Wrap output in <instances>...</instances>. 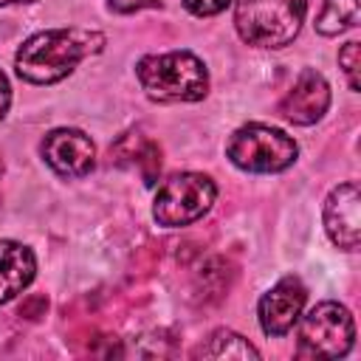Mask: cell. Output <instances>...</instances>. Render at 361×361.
<instances>
[{
    "mask_svg": "<svg viewBox=\"0 0 361 361\" xmlns=\"http://www.w3.org/2000/svg\"><path fill=\"white\" fill-rule=\"evenodd\" d=\"M104 45L107 37L93 28H48L17 48L14 68L17 76L31 85H54L71 76L82 59L102 54Z\"/></svg>",
    "mask_w": 361,
    "mask_h": 361,
    "instance_id": "6da1fadb",
    "label": "cell"
},
{
    "mask_svg": "<svg viewBox=\"0 0 361 361\" xmlns=\"http://www.w3.org/2000/svg\"><path fill=\"white\" fill-rule=\"evenodd\" d=\"M135 76L141 90L161 104L200 102L209 93V71L192 51L149 54L135 62Z\"/></svg>",
    "mask_w": 361,
    "mask_h": 361,
    "instance_id": "7a4b0ae2",
    "label": "cell"
},
{
    "mask_svg": "<svg viewBox=\"0 0 361 361\" xmlns=\"http://www.w3.org/2000/svg\"><path fill=\"white\" fill-rule=\"evenodd\" d=\"M307 0H234V25L254 48H285L305 23Z\"/></svg>",
    "mask_w": 361,
    "mask_h": 361,
    "instance_id": "3957f363",
    "label": "cell"
},
{
    "mask_svg": "<svg viewBox=\"0 0 361 361\" xmlns=\"http://www.w3.org/2000/svg\"><path fill=\"white\" fill-rule=\"evenodd\" d=\"M296 141L285 130L268 124H243L226 141V158L243 172H282L296 161Z\"/></svg>",
    "mask_w": 361,
    "mask_h": 361,
    "instance_id": "277c9868",
    "label": "cell"
},
{
    "mask_svg": "<svg viewBox=\"0 0 361 361\" xmlns=\"http://www.w3.org/2000/svg\"><path fill=\"white\" fill-rule=\"evenodd\" d=\"M217 197V186L203 172H178L158 186L152 217L158 226L178 228L200 220Z\"/></svg>",
    "mask_w": 361,
    "mask_h": 361,
    "instance_id": "5b68a950",
    "label": "cell"
},
{
    "mask_svg": "<svg viewBox=\"0 0 361 361\" xmlns=\"http://www.w3.org/2000/svg\"><path fill=\"white\" fill-rule=\"evenodd\" d=\"M299 355L302 358H341L355 344V322L338 302H319L299 316Z\"/></svg>",
    "mask_w": 361,
    "mask_h": 361,
    "instance_id": "8992f818",
    "label": "cell"
},
{
    "mask_svg": "<svg viewBox=\"0 0 361 361\" xmlns=\"http://www.w3.org/2000/svg\"><path fill=\"white\" fill-rule=\"evenodd\" d=\"M42 161L62 178H85L96 166V144L87 133L73 127H56L39 141Z\"/></svg>",
    "mask_w": 361,
    "mask_h": 361,
    "instance_id": "52a82bcc",
    "label": "cell"
},
{
    "mask_svg": "<svg viewBox=\"0 0 361 361\" xmlns=\"http://www.w3.org/2000/svg\"><path fill=\"white\" fill-rule=\"evenodd\" d=\"M307 299V288L302 285L299 276H282L268 293H262L257 313H259V324L268 336H285L302 316Z\"/></svg>",
    "mask_w": 361,
    "mask_h": 361,
    "instance_id": "ba28073f",
    "label": "cell"
},
{
    "mask_svg": "<svg viewBox=\"0 0 361 361\" xmlns=\"http://www.w3.org/2000/svg\"><path fill=\"white\" fill-rule=\"evenodd\" d=\"M358 209H361V195L355 180L338 183L324 200V231L333 240V245H338L341 251L358 248V228H361Z\"/></svg>",
    "mask_w": 361,
    "mask_h": 361,
    "instance_id": "9c48e42d",
    "label": "cell"
},
{
    "mask_svg": "<svg viewBox=\"0 0 361 361\" xmlns=\"http://www.w3.org/2000/svg\"><path fill=\"white\" fill-rule=\"evenodd\" d=\"M330 107V85L324 82V76L313 68H305L293 87L285 93V99L279 102V113L299 127L316 124Z\"/></svg>",
    "mask_w": 361,
    "mask_h": 361,
    "instance_id": "30bf717a",
    "label": "cell"
},
{
    "mask_svg": "<svg viewBox=\"0 0 361 361\" xmlns=\"http://www.w3.org/2000/svg\"><path fill=\"white\" fill-rule=\"evenodd\" d=\"M110 158L116 166L135 172L147 186H152L158 180L161 172V147L144 135L141 130H127L124 135L116 138V144L110 147Z\"/></svg>",
    "mask_w": 361,
    "mask_h": 361,
    "instance_id": "8fae6325",
    "label": "cell"
},
{
    "mask_svg": "<svg viewBox=\"0 0 361 361\" xmlns=\"http://www.w3.org/2000/svg\"><path fill=\"white\" fill-rule=\"evenodd\" d=\"M37 274V257L17 240H0V305L23 293Z\"/></svg>",
    "mask_w": 361,
    "mask_h": 361,
    "instance_id": "7c38bea8",
    "label": "cell"
},
{
    "mask_svg": "<svg viewBox=\"0 0 361 361\" xmlns=\"http://www.w3.org/2000/svg\"><path fill=\"white\" fill-rule=\"evenodd\" d=\"M192 355H195V358H259V350H257L248 338H243L240 333L220 327V330H214V333L209 336V341L200 344Z\"/></svg>",
    "mask_w": 361,
    "mask_h": 361,
    "instance_id": "4fadbf2b",
    "label": "cell"
},
{
    "mask_svg": "<svg viewBox=\"0 0 361 361\" xmlns=\"http://www.w3.org/2000/svg\"><path fill=\"white\" fill-rule=\"evenodd\" d=\"M355 25H358V0H324L316 17V31L322 37H336Z\"/></svg>",
    "mask_w": 361,
    "mask_h": 361,
    "instance_id": "5bb4252c",
    "label": "cell"
},
{
    "mask_svg": "<svg viewBox=\"0 0 361 361\" xmlns=\"http://www.w3.org/2000/svg\"><path fill=\"white\" fill-rule=\"evenodd\" d=\"M358 54H361V48H358L355 39H350V42L338 51V65H341V71H344V76H347L350 90H358V87H361V85H358Z\"/></svg>",
    "mask_w": 361,
    "mask_h": 361,
    "instance_id": "9a60e30c",
    "label": "cell"
},
{
    "mask_svg": "<svg viewBox=\"0 0 361 361\" xmlns=\"http://www.w3.org/2000/svg\"><path fill=\"white\" fill-rule=\"evenodd\" d=\"M231 0H183L186 11L195 14V17H214L220 14Z\"/></svg>",
    "mask_w": 361,
    "mask_h": 361,
    "instance_id": "2e32d148",
    "label": "cell"
},
{
    "mask_svg": "<svg viewBox=\"0 0 361 361\" xmlns=\"http://www.w3.org/2000/svg\"><path fill=\"white\" fill-rule=\"evenodd\" d=\"M166 0H107L110 11L116 14H133V11H141V8H161Z\"/></svg>",
    "mask_w": 361,
    "mask_h": 361,
    "instance_id": "e0dca14e",
    "label": "cell"
},
{
    "mask_svg": "<svg viewBox=\"0 0 361 361\" xmlns=\"http://www.w3.org/2000/svg\"><path fill=\"white\" fill-rule=\"evenodd\" d=\"M8 107H11V85H8V76L0 71V121L6 118Z\"/></svg>",
    "mask_w": 361,
    "mask_h": 361,
    "instance_id": "ac0fdd59",
    "label": "cell"
},
{
    "mask_svg": "<svg viewBox=\"0 0 361 361\" xmlns=\"http://www.w3.org/2000/svg\"><path fill=\"white\" fill-rule=\"evenodd\" d=\"M14 3H34V0H0V6H14Z\"/></svg>",
    "mask_w": 361,
    "mask_h": 361,
    "instance_id": "d6986e66",
    "label": "cell"
},
{
    "mask_svg": "<svg viewBox=\"0 0 361 361\" xmlns=\"http://www.w3.org/2000/svg\"><path fill=\"white\" fill-rule=\"evenodd\" d=\"M3 172H6V164H3V155H0V183H3Z\"/></svg>",
    "mask_w": 361,
    "mask_h": 361,
    "instance_id": "ffe728a7",
    "label": "cell"
}]
</instances>
